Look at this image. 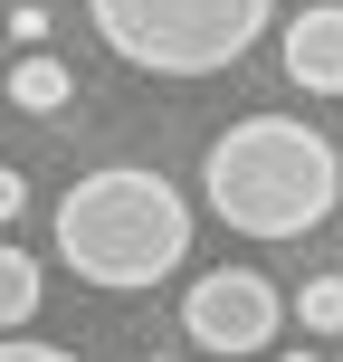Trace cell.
<instances>
[{"mask_svg": "<svg viewBox=\"0 0 343 362\" xmlns=\"http://www.w3.org/2000/svg\"><path fill=\"white\" fill-rule=\"evenodd\" d=\"M200 191L238 238H306L343 210V153L306 115H238L210 153H200Z\"/></svg>", "mask_w": 343, "mask_h": 362, "instance_id": "obj_1", "label": "cell"}, {"mask_svg": "<svg viewBox=\"0 0 343 362\" xmlns=\"http://www.w3.org/2000/svg\"><path fill=\"white\" fill-rule=\"evenodd\" d=\"M57 257L105 296H144L191 257V200L144 163H105L57 200Z\"/></svg>", "mask_w": 343, "mask_h": 362, "instance_id": "obj_2", "label": "cell"}, {"mask_svg": "<svg viewBox=\"0 0 343 362\" xmlns=\"http://www.w3.org/2000/svg\"><path fill=\"white\" fill-rule=\"evenodd\" d=\"M86 19L124 67L219 76V67L248 57V38H267L277 0H86Z\"/></svg>", "mask_w": 343, "mask_h": 362, "instance_id": "obj_3", "label": "cell"}, {"mask_svg": "<svg viewBox=\"0 0 343 362\" xmlns=\"http://www.w3.org/2000/svg\"><path fill=\"white\" fill-rule=\"evenodd\" d=\"M277 286L257 267H210L191 296H181V334H191L200 353H267L277 344Z\"/></svg>", "mask_w": 343, "mask_h": 362, "instance_id": "obj_4", "label": "cell"}, {"mask_svg": "<svg viewBox=\"0 0 343 362\" xmlns=\"http://www.w3.org/2000/svg\"><path fill=\"white\" fill-rule=\"evenodd\" d=\"M286 76L306 95H343V0H315L286 19Z\"/></svg>", "mask_w": 343, "mask_h": 362, "instance_id": "obj_5", "label": "cell"}, {"mask_svg": "<svg viewBox=\"0 0 343 362\" xmlns=\"http://www.w3.org/2000/svg\"><path fill=\"white\" fill-rule=\"evenodd\" d=\"M67 95H76V76L57 67L48 48H29V57H19V67H10V105H19V115H57V105H67Z\"/></svg>", "mask_w": 343, "mask_h": 362, "instance_id": "obj_6", "label": "cell"}, {"mask_svg": "<svg viewBox=\"0 0 343 362\" xmlns=\"http://www.w3.org/2000/svg\"><path fill=\"white\" fill-rule=\"evenodd\" d=\"M38 296H48V286H38V257L0 238V334H19V325H29V315H38Z\"/></svg>", "mask_w": 343, "mask_h": 362, "instance_id": "obj_7", "label": "cell"}, {"mask_svg": "<svg viewBox=\"0 0 343 362\" xmlns=\"http://www.w3.org/2000/svg\"><path fill=\"white\" fill-rule=\"evenodd\" d=\"M296 325L306 334H343V276H315V286L296 296Z\"/></svg>", "mask_w": 343, "mask_h": 362, "instance_id": "obj_8", "label": "cell"}, {"mask_svg": "<svg viewBox=\"0 0 343 362\" xmlns=\"http://www.w3.org/2000/svg\"><path fill=\"white\" fill-rule=\"evenodd\" d=\"M0 362H76L67 344H0Z\"/></svg>", "mask_w": 343, "mask_h": 362, "instance_id": "obj_9", "label": "cell"}, {"mask_svg": "<svg viewBox=\"0 0 343 362\" xmlns=\"http://www.w3.org/2000/svg\"><path fill=\"white\" fill-rule=\"evenodd\" d=\"M19 200H29V181H19L10 163H0V229H10V219H19Z\"/></svg>", "mask_w": 343, "mask_h": 362, "instance_id": "obj_10", "label": "cell"}, {"mask_svg": "<svg viewBox=\"0 0 343 362\" xmlns=\"http://www.w3.org/2000/svg\"><path fill=\"white\" fill-rule=\"evenodd\" d=\"M163 362H172V353H163Z\"/></svg>", "mask_w": 343, "mask_h": 362, "instance_id": "obj_11", "label": "cell"}]
</instances>
